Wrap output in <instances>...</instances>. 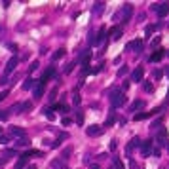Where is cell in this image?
<instances>
[{"label": "cell", "mask_w": 169, "mask_h": 169, "mask_svg": "<svg viewBox=\"0 0 169 169\" xmlns=\"http://www.w3.org/2000/svg\"><path fill=\"white\" fill-rule=\"evenodd\" d=\"M31 156H42V152H38V150H29V152H25V154H21V156H19V160H17V163H15V169H23V167H25V163L29 162Z\"/></svg>", "instance_id": "6da1fadb"}, {"label": "cell", "mask_w": 169, "mask_h": 169, "mask_svg": "<svg viewBox=\"0 0 169 169\" xmlns=\"http://www.w3.org/2000/svg\"><path fill=\"white\" fill-rule=\"evenodd\" d=\"M110 103H112V108H118V107H122L124 103H126V97H124V93L122 91H112V97H110Z\"/></svg>", "instance_id": "7a4b0ae2"}, {"label": "cell", "mask_w": 169, "mask_h": 169, "mask_svg": "<svg viewBox=\"0 0 169 169\" xmlns=\"http://www.w3.org/2000/svg\"><path fill=\"white\" fill-rule=\"evenodd\" d=\"M152 10L158 13V17H165L169 13V4H152Z\"/></svg>", "instance_id": "3957f363"}, {"label": "cell", "mask_w": 169, "mask_h": 169, "mask_svg": "<svg viewBox=\"0 0 169 169\" xmlns=\"http://www.w3.org/2000/svg\"><path fill=\"white\" fill-rule=\"evenodd\" d=\"M131 15H133V6L131 4H126L122 8V23H129Z\"/></svg>", "instance_id": "277c9868"}, {"label": "cell", "mask_w": 169, "mask_h": 169, "mask_svg": "<svg viewBox=\"0 0 169 169\" xmlns=\"http://www.w3.org/2000/svg\"><path fill=\"white\" fill-rule=\"evenodd\" d=\"M10 135L11 137H17V139H27V131L19 126H11L10 127Z\"/></svg>", "instance_id": "5b68a950"}, {"label": "cell", "mask_w": 169, "mask_h": 169, "mask_svg": "<svg viewBox=\"0 0 169 169\" xmlns=\"http://www.w3.org/2000/svg\"><path fill=\"white\" fill-rule=\"evenodd\" d=\"M141 146V139L139 137H133V139L127 143V146H126V154L127 156H131V152H133V148H139Z\"/></svg>", "instance_id": "8992f818"}, {"label": "cell", "mask_w": 169, "mask_h": 169, "mask_svg": "<svg viewBox=\"0 0 169 169\" xmlns=\"http://www.w3.org/2000/svg\"><path fill=\"white\" fill-rule=\"evenodd\" d=\"M104 131V127H101V126H89L86 129V133H87V137H99Z\"/></svg>", "instance_id": "52a82bcc"}, {"label": "cell", "mask_w": 169, "mask_h": 169, "mask_svg": "<svg viewBox=\"0 0 169 169\" xmlns=\"http://www.w3.org/2000/svg\"><path fill=\"white\" fill-rule=\"evenodd\" d=\"M17 67V57H11L10 61L6 63V68H4V76H10L13 72V68Z\"/></svg>", "instance_id": "ba28073f"}, {"label": "cell", "mask_w": 169, "mask_h": 169, "mask_svg": "<svg viewBox=\"0 0 169 169\" xmlns=\"http://www.w3.org/2000/svg\"><path fill=\"white\" fill-rule=\"evenodd\" d=\"M160 110H162V108H154V110H150V112H141V114H135V122H141V120H146V118H150V116L158 114Z\"/></svg>", "instance_id": "9c48e42d"}, {"label": "cell", "mask_w": 169, "mask_h": 169, "mask_svg": "<svg viewBox=\"0 0 169 169\" xmlns=\"http://www.w3.org/2000/svg\"><path fill=\"white\" fill-rule=\"evenodd\" d=\"M141 152H143V156H150V152H154L152 141H144V143H141Z\"/></svg>", "instance_id": "30bf717a"}, {"label": "cell", "mask_w": 169, "mask_h": 169, "mask_svg": "<svg viewBox=\"0 0 169 169\" xmlns=\"http://www.w3.org/2000/svg\"><path fill=\"white\" fill-rule=\"evenodd\" d=\"M156 141H158L160 146H165V143H167V131L165 129H160L158 135H156Z\"/></svg>", "instance_id": "8fae6325"}, {"label": "cell", "mask_w": 169, "mask_h": 169, "mask_svg": "<svg viewBox=\"0 0 169 169\" xmlns=\"http://www.w3.org/2000/svg\"><path fill=\"white\" fill-rule=\"evenodd\" d=\"M143 74H144V72H143V68H141V67H137L135 70L131 72V82H143Z\"/></svg>", "instance_id": "7c38bea8"}, {"label": "cell", "mask_w": 169, "mask_h": 169, "mask_svg": "<svg viewBox=\"0 0 169 169\" xmlns=\"http://www.w3.org/2000/svg\"><path fill=\"white\" fill-rule=\"evenodd\" d=\"M51 76H55V68H53V67H50V68H48V70L42 74V78H40V84H44V86H46V82L51 78Z\"/></svg>", "instance_id": "4fadbf2b"}, {"label": "cell", "mask_w": 169, "mask_h": 169, "mask_svg": "<svg viewBox=\"0 0 169 169\" xmlns=\"http://www.w3.org/2000/svg\"><path fill=\"white\" fill-rule=\"evenodd\" d=\"M89 59H91V53H89V50H86L82 53V57H80V63H82L84 68H89Z\"/></svg>", "instance_id": "5bb4252c"}, {"label": "cell", "mask_w": 169, "mask_h": 169, "mask_svg": "<svg viewBox=\"0 0 169 169\" xmlns=\"http://www.w3.org/2000/svg\"><path fill=\"white\" fill-rule=\"evenodd\" d=\"M141 108H144V101H133L129 104V112H137V110H141Z\"/></svg>", "instance_id": "9a60e30c"}, {"label": "cell", "mask_w": 169, "mask_h": 169, "mask_svg": "<svg viewBox=\"0 0 169 169\" xmlns=\"http://www.w3.org/2000/svg\"><path fill=\"white\" fill-rule=\"evenodd\" d=\"M36 86H38V82H36V80L27 78V80H25V84H23V89H34Z\"/></svg>", "instance_id": "2e32d148"}, {"label": "cell", "mask_w": 169, "mask_h": 169, "mask_svg": "<svg viewBox=\"0 0 169 169\" xmlns=\"http://www.w3.org/2000/svg\"><path fill=\"white\" fill-rule=\"evenodd\" d=\"M163 55H165V50H158L156 53H152V55H150V61H152V63H156V61H160V59H162Z\"/></svg>", "instance_id": "e0dca14e"}, {"label": "cell", "mask_w": 169, "mask_h": 169, "mask_svg": "<svg viewBox=\"0 0 169 169\" xmlns=\"http://www.w3.org/2000/svg\"><path fill=\"white\" fill-rule=\"evenodd\" d=\"M108 34H110L114 40H118L120 36H122V31H120V27H112V29L108 31Z\"/></svg>", "instance_id": "ac0fdd59"}, {"label": "cell", "mask_w": 169, "mask_h": 169, "mask_svg": "<svg viewBox=\"0 0 169 169\" xmlns=\"http://www.w3.org/2000/svg\"><path fill=\"white\" fill-rule=\"evenodd\" d=\"M8 112H13V114H23V103H17V104H13V107L10 108Z\"/></svg>", "instance_id": "d6986e66"}, {"label": "cell", "mask_w": 169, "mask_h": 169, "mask_svg": "<svg viewBox=\"0 0 169 169\" xmlns=\"http://www.w3.org/2000/svg\"><path fill=\"white\" fill-rule=\"evenodd\" d=\"M65 53H67V50H65V48H59V50L55 51L53 55H51V59H53V61H57V59H61V57H63Z\"/></svg>", "instance_id": "ffe728a7"}, {"label": "cell", "mask_w": 169, "mask_h": 169, "mask_svg": "<svg viewBox=\"0 0 169 169\" xmlns=\"http://www.w3.org/2000/svg\"><path fill=\"white\" fill-rule=\"evenodd\" d=\"M107 34H108L107 31H104V29H101V31L97 33V36H95V44H101L103 40H104V36H107Z\"/></svg>", "instance_id": "44dd1931"}, {"label": "cell", "mask_w": 169, "mask_h": 169, "mask_svg": "<svg viewBox=\"0 0 169 169\" xmlns=\"http://www.w3.org/2000/svg\"><path fill=\"white\" fill-rule=\"evenodd\" d=\"M103 10H104V2H97V4H95V8H93V13L99 15V13H103Z\"/></svg>", "instance_id": "7402d4cb"}, {"label": "cell", "mask_w": 169, "mask_h": 169, "mask_svg": "<svg viewBox=\"0 0 169 169\" xmlns=\"http://www.w3.org/2000/svg\"><path fill=\"white\" fill-rule=\"evenodd\" d=\"M42 93H44V84H40V82H38V86L34 87V97L38 99V97H40Z\"/></svg>", "instance_id": "603a6c76"}, {"label": "cell", "mask_w": 169, "mask_h": 169, "mask_svg": "<svg viewBox=\"0 0 169 169\" xmlns=\"http://www.w3.org/2000/svg\"><path fill=\"white\" fill-rule=\"evenodd\" d=\"M156 29H158V25H148V27H146V29H144V34H146V36H148V38H150V34H152V33H154V31H156Z\"/></svg>", "instance_id": "cb8c5ba5"}, {"label": "cell", "mask_w": 169, "mask_h": 169, "mask_svg": "<svg viewBox=\"0 0 169 169\" xmlns=\"http://www.w3.org/2000/svg\"><path fill=\"white\" fill-rule=\"evenodd\" d=\"M42 112L46 114V118H48V120H55V114H53V110H50V108H42Z\"/></svg>", "instance_id": "d4e9b609"}, {"label": "cell", "mask_w": 169, "mask_h": 169, "mask_svg": "<svg viewBox=\"0 0 169 169\" xmlns=\"http://www.w3.org/2000/svg\"><path fill=\"white\" fill-rule=\"evenodd\" d=\"M76 124H78V126H84V112H76Z\"/></svg>", "instance_id": "484cf974"}, {"label": "cell", "mask_w": 169, "mask_h": 169, "mask_svg": "<svg viewBox=\"0 0 169 169\" xmlns=\"http://www.w3.org/2000/svg\"><path fill=\"white\" fill-rule=\"evenodd\" d=\"M112 162H114V169H124V163L118 158H112Z\"/></svg>", "instance_id": "4316f807"}, {"label": "cell", "mask_w": 169, "mask_h": 169, "mask_svg": "<svg viewBox=\"0 0 169 169\" xmlns=\"http://www.w3.org/2000/svg\"><path fill=\"white\" fill-rule=\"evenodd\" d=\"M135 51H137V53L143 51V42H141V40H135Z\"/></svg>", "instance_id": "83f0119b"}, {"label": "cell", "mask_w": 169, "mask_h": 169, "mask_svg": "<svg viewBox=\"0 0 169 169\" xmlns=\"http://www.w3.org/2000/svg\"><path fill=\"white\" fill-rule=\"evenodd\" d=\"M114 114H110V116H108V120H107V124H104V127H110L112 126V124H114Z\"/></svg>", "instance_id": "f1b7e54d"}, {"label": "cell", "mask_w": 169, "mask_h": 169, "mask_svg": "<svg viewBox=\"0 0 169 169\" xmlns=\"http://www.w3.org/2000/svg\"><path fill=\"white\" fill-rule=\"evenodd\" d=\"M29 143H31L29 139H19V141H17V143H15V144H17V146H27V144H29Z\"/></svg>", "instance_id": "f546056e"}, {"label": "cell", "mask_w": 169, "mask_h": 169, "mask_svg": "<svg viewBox=\"0 0 169 169\" xmlns=\"http://www.w3.org/2000/svg\"><path fill=\"white\" fill-rule=\"evenodd\" d=\"M31 108H33V103H29V101H27V103H23V112H29Z\"/></svg>", "instance_id": "4dcf8cb0"}, {"label": "cell", "mask_w": 169, "mask_h": 169, "mask_svg": "<svg viewBox=\"0 0 169 169\" xmlns=\"http://www.w3.org/2000/svg\"><path fill=\"white\" fill-rule=\"evenodd\" d=\"M162 76H163V70H160V68H158V70H154V80H160Z\"/></svg>", "instance_id": "1f68e13d"}, {"label": "cell", "mask_w": 169, "mask_h": 169, "mask_svg": "<svg viewBox=\"0 0 169 169\" xmlns=\"http://www.w3.org/2000/svg\"><path fill=\"white\" fill-rule=\"evenodd\" d=\"M126 50H127V51H133V50H135V40H133V42H127Z\"/></svg>", "instance_id": "d6a6232c"}, {"label": "cell", "mask_w": 169, "mask_h": 169, "mask_svg": "<svg viewBox=\"0 0 169 169\" xmlns=\"http://www.w3.org/2000/svg\"><path fill=\"white\" fill-rule=\"evenodd\" d=\"M6 156H17V150H15V148H10V150H6Z\"/></svg>", "instance_id": "836d02e7"}, {"label": "cell", "mask_w": 169, "mask_h": 169, "mask_svg": "<svg viewBox=\"0 0 169 169\" xmlns=\"http://www.w3.org/2000/svg\"><path fill=\"white\" fill-rule=\"evenodd\" d=\"M0 120H8V110H0Z\"/></svg>", "instance_id": "e575fe53"}, {"label": "cell", "mask_w": 169, "mask_h": 169, "mask_svg": "<svg viewBox=\"0 0 169 169\" xmlns=\"http://www.w3.org/2000/svg\"><path fill=\"white\" fill-rule=\"evenodd\" d=\"M144 89H146V91H154V86L148 84V82H144Z\"/></svg>", "instance_id": "d590c367"}, {"label": "cell", "mask_w": 169, "mask_h": 169, "mask_svg": "<svg viewBox=\"0 0 169 169\" xmlns=\"http://www.w3.org/2000/svg\"><path fill=\"white\" fill-rule=\"evenodd\" d=\"M61 124H63V126H70L72 120H70V118H63V122H61Z\"/></svg>", "instance_id": "8d00e7d4"}, {"label": "cell", "mask_w": 169, "mask_h": 169, "mask_svg": "<svg viewBox=\"0 0 169 169\" xmlns=\"http://www.w3.org/2000/svg\"><path fill=\"white\" fill-rule=\"evenodd\" d=\"M72 99H74V104H80V101H82V99H80V95H78V93H74V97H72Z\"/></svg>", "instance_id": "74e56055"}, {"label": "cell", "mask_w": 169, "mask_h": 169, "mask_svg": "<svg viewBox=\"0 0 169 169\" xmlns=\"http://www.w3.org/2000/svg\"><path fill=\"white\" fill-rule=\"evenodd\" d=\"M72 68H74V63H70V65H67V68H65V72L68 74V72H72Z\"/></svg>", "instance_id": "f35d334b"}, {"label": "cell", "mask_w": 169, "mask_h": 169, "mask_svg": "<svg viewBox=\"0 0 169 169\" xmlns=\"http://www.w3.org/2000/svg\"><path fill=\"white\" fill-rule=\"evenodd\" d=\"M8 84V76H2V78H0V86H6Z\"/></svg>", "instance_id": "ab89813d"}, {"label": "cell", "mask_w": 169, "mask_h": 169, "mask_svg": "<svg viewBox=\"0 0 169 169\" xmlns=\"http://www.w3.org/2000/svg\"><path fill=\"white\" fill-rule=\"evenodd\" d=\"M160 40H162V38H160V36H156V38L152 40V46H158V44H160Z\"/></svg>", "instance_id": "60d3db41"}, {"label": "cell", "mask_w": 169, "mask_h": 169, "mask_svg": "<svg viewBox=\"0 0 169 169\" xmlns=\"http://www.w3.org/2000/svg\"><path fill=\"white\" fill-rule=\"evenodd\" d=\"M116 146H118V144H116V141L112 139V141H110V150H116Z\"/></svg>", "instance_id": "b9f144b4"}, {"label": "cell", "mask_w": 169, "mask_h": 169, "mask_svg": "<svg viewBox=\"0 0 169 169\" xmlns=\"http://www.w3.org/2000/svg\"><path fill=\"white\" fill-rule=\"evenodd\" d=\"M126 72H127V67H122V68H120V72H118V74H120V76H124Z\"/></svg>", "instance_id": "7bdbcfd3"}, {"label": "cell", "mask_w": 169, "mask_h": 169, "mask_svg": "<svg viewBox=\"0 0 169 169\" xmlns=\"http://www.w3.org/2000/svg\"><path fill=\"white\" fill-rule=\"evenodd\" d=\"M29 68H31V70H36V68H38V61H34V63H33V65H31Z\"/></svg>", "instance_id": "ee69618b"}, {"label": "cell", "mask_w": 169, "mask_h": 169, "mask_svg": "<svg viewBox=\"0 0 169 169\" xmlns=\"http://www.w3.org/2000/svg\"><path fill=\"white\" fill-rule=\"evenodd\" d=\"M6 97H8V91H2V93H0V101H4Z\"/></svg>", "instance_id": "f6af8a7d"}, {"label": "cell", "mask_w": 169, "mask_h": 169, "mask_svg": "<svg viewBox=\"0 0 169 169\" xmlns=\"http://www.w3.org/2000/svg\"><path fill=\"white\" fill-rule=\"evenodd\" d=\"M8 48H10L11 51H15V50H17V46H15V44H8Z\"/></svg>", "instance_id": "bcb514c9"}, {"label": "cell", "mask_w": 169, "mask_h": 169, "mask_svg": "<svg viewBox=\"0 0 169 169\" xmlns=\"http://www.w3.org/2000/svg\"><path fill=\"white\" fill-rule=\"evenodd\" d=\"M160 124H162V118H158V120H156V122H154V124H152V126H154V127H158V126H160Z\"/></svg>", "instance_id": "7dc6e473"}, {"label": "cell", "mask_w": 169, "mask_h": 169, "mask_svg": "<svg viewBox=\"0 0 169 169\" xmlns=\"http://www.w3.org/2000/svg\"><path fill=\"white\" fill-rule=\"evenodd\" d=\"M0 143H8V139H6V137H2V135H0Z\"/></svg>", "instance_id": "c3c4849f"}, {"label": "cell", "mask_w": 169, "mask_h": 169, "mask_svg": "<svg viewBox=\"0 0 169 169\" xmlns=\"http://www.w3.org/2000/svg\"><path fill=\"white\" fill-rule=\"evenodd\" d=\"M91 169H101V167H99L97 163H91Z\"/></svg>", "instance_id": "681fc988"}, {"label": "cell", "mask_w": 169, "mask_h": 169, "mask_svg": "<svg viewBox=\"0 0 169 169\" xmlns=\"http://www.w3.org/2000/svg\"><path fill=\"white\" fill-rule=\"evenodd\" d=\"M163 148H167V152H169V139H167V143H165V146Z\"/></svg>", "instance_id": "f907efd6"}, {"label": "cell", "mask_w": 169, "mask_h": 169, "mask_svg": "<svg viewBox=\"0 0 169 169\" xmlns=\"http://www.w3.org/2000/svg\"><path fill=\"white\" fill-rule=\"evenodd\" d=\"M6 160H8V158H0V165H2V163L6 162Z\"/></svg>", "instance_id": "816d5d0a"}, {"label": "cell", "mask_w": 169, "mask_h": 169, "mask_svg": "<svg viewBox=\"0 0 169 169\" xmlns=\"http://www.w3.org/2000/svg\"><path fill=\"white\" fill-rule=\"evenodd\" d=\"M29 169H36V167H34V165H31V167H29Z\"/></svg>", "instance_id": "f5cc1de1"}, {"label": "cell", "mask_w": 169, "mask_h": 169, "mask_svg": "<svg viewBox=\"0 0 169 169\" xmlns=\"http://www.w3.org/2000/svg\"><path fill=\"white\" fill-rule=\"evenodd\" d=\"M165 72H167V76H169V67H167V70H165Z\"/></svg>", "instance_id": "db71d44e"}, {"label": "cell", "mask_w": 169, "mask_h": 169, "mask_svg": "<svg viewBox=\"0 0 169 169\" xmlns=\"http://www.w3.org/2000/svg\"><path fill=\"white\" fill-rule=\"evenodd\" d=\"M0 135H2V127H0Z\"/></svg>", "instance_id": "11a10c76"}, {"label": "cell", "mask_w": 169, "mask_h": 169, "mask_svg": "<svg viewBox=\"0 0 169 169\" xmlns=\"http://www.w3.org/2000/svg\"><path fill=\"white\" fill-rule=\"evenodd\" d=\"M112 169H114V167H112Z\"/></svg>", "instance_id": "9f6ffc18"}]
</instances>
